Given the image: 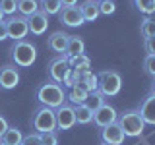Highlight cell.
Returning a JSON list of instances; mask_svg holds the SVG:
<instances>
[{
	"label": "cell",
	"instance_id": "obj_34",
	"mask_svg": "<svg viewBox=\"0 0 155 145\" xmlns=\"http://www.w3.org/2000/svg\"><path fill=\"white\" fill-rule=\"evenodd\" d=\"M143 47H145V52H147V54H155V37L145 39Z\"/></svg>",
	"mask_w": 155,
	"mask_h": 145
},
{
	"label": "cell",
	"instance_id": "obj_19",
	"mask_svg": "<svg viewBox=\"0 0 155 145\" xmlns=\"http://www.w3.org/2000/svg\"><path fill=\"white\" fill-rule=\"evenodd\" d=\"M74 114H76V124H80V126H87V124L93 122V110H91L85 103L84 105H76L74 106Z\"/></svg>",
	"mask_w": 155,
	"mask_h": 145
},
{
	"label": "cell",
	"instance_id": "obj_21",
	"mask_svg": "<svg viewBox=\"0 0 155 145\" xmlns=\"http://www.w3.org/2000/svg\"><path fill=\"white\" fill-rule=\"evenodd\" d=\"M87 97H89V93H87L84 87H81V85H74V87H70L66 99L70 101L72 106H76V105H84L85 101H87Z\"/></svg>",
	"mask_w": 155,
	"mask_h": 145
},
{
	"label": "cell",
	"instance_id": "obj_20",
	"mask_svg": "<svg viewBox=\"0 0 155 145\" xmlns=\"http://www.w3.org/2000/svg\"><path fill=\"white\" fill-rule=\"evenodd\" d=\"M21 139H23L21 130L16 128V126H8V130L0 137V143L2 145H21Z\"/></svg>",
	"mask_w": 155,
	"mask_h": 145
},
{
	"label": "cell",
	"instance_id": "obj_43",
	"mask_svg": "<svg viewBox=\"0 0 155 145\" xmlns=\"http://www.w3.org/2000/svg\"><path fill=\"white\" fill-rule=\"evenodd\" d=\"M0 145H2V143H0Z\"/></svg>",
	"mask_w": 155,
	"mask_h": 145
},
{
	"label": "cell",
	"instance_id": "obj_33",
	"mask_svg": "<svg viewBox=\"0 0 155 145\" xmlns=\"http://www.w3.org/2000/svg\"><path fill=\"white\" fill-rule=\"evenodd\" d=\"M78 79H80V74L72 70L70 74H68V77L64 79V83H62V85H64V87H74V85L78 83Z\"/></svg>",
	"mask_w": 155,
	"mask_h": 145
},
{
	"label": "cell",
	"instance_id": "obj_29",
	"mask_svg": "<svg viewBox=\"0 0 155 145\" xmlns=\"http://www.w3.org/2000/svg\"><path fill=\"white\" fill-rule=\"evenodd\" d=\"M116 12V4L113 0H101L99 2V14H103V16H110V14Z\"/></svg>",
	"mask_w": 155,
	"mask_h": 145
},
{
	"label": "cell",
	"instance_id": "obj_3",
	"mask_svg": "<svg viewBox=\"0 0 155 145\" xmlns=\"http://www.w3.org/2000/svg\"><path fill=\"white\" fill-rule=\"evenodd\" d=\"M10 56L14 60V66L18 68H29L31 64H35L37 60V48L35 45H31L29 41H14L12 48H10Z\"/></svg>",
	"mask_w": 155,
	"mask_h": 145
},
{
	"label": "cell",
	"instance_id": "obj_37",
	"mask_svg": "<svg viewBox=\"0 0 155 145\" xmlns=\"http://www.w3.org/2000/svg\"><path fill=\"white\" fill-rule=\"evenodd\" d=\"M60 2H62V8H66V6H76L78 0H60Z\"/></svg>",
	"mask_w": 155,
	"mask_h": 145
},
{
	"label": "cell",
	"instance_id": "obj_18",
	"mask_svg": "<svg viewBox=\"0 0 155 145\" xmlns=\"http://www.w3.org/2000/svg\"><path fill=\"white\" fill-rule=\"evenodd\" d=\"M85 52V43L81 41L80 37H74L70 35L68 39V45H66V50H64V56L66 58H74V56H80Z\"/></svg>",
	"mask_w": 155,
	"mask_h": 145
},
{
	"label": "cell",
	"instance_id": "obj_42",
	"mask_svg": "<svg viewBox=\"0 0 155 145\" xmlns=\"http://www.w3.org/2000/svg\"><path fill=\"white\" fill-rule=\"evenodd\" d=\"M101 145H105V143H101Z\"/></svg>",
	"mask_w": 155,
	"mask_h": 145
},
{
	"label": "cell",
	"instance_id": "obj_28",
	"mask_svg": "<svg viewBox=\"0 0 155 145\" xmlns=\"http://www.w3.org/2000/svg\"><path fill=\"white\" fill-rule=\"evenodd\" d=\"M0 10L4 16H14L18 12V0H0Z\"/></svg>",
	"mask_w": 155,
	"mask_h": 145
},
{
	"label": "cell",
	"instance_id": "obj_26",
	"mask_svg": "<svg viewBox=\"0 0 155 145\" xmlns=\"http://www.w3.org/2000/svg\"><path fill=\"white\" fill-rule=\"evenodd\" d=\"M140 33L143 35V39H149V37H155V19L145 16L142 19V25H140Z\"/></svg>",
	"mask_w": 155,
	"mask_h": 145
},
{
	"label": "cell",
	"instance_id": "obj_32",
	"mask_svg": "<svg viewBox=\"0 0 155 145\" xmlns=\"http://www.w3.org/2000/svg\"><path fill=\"white\" fill-rule=\"evenodd\" d=\"M41 143L43 145H58V137L54 132H47V134H41Z\"/></svg>",
	"mask_w": 155,
	"mask_h": 145
},
{
	"label": "cell",
	"instance_id": "obj_36",
	"mask_svg": "<svg viewBox=\"0 0 155 145\" xmlns=\"http://www.w3.org/2000/svg\"><path fill=\"white\" fill-rule=\"evenodd\" d=\"M8 39V29H6V21H0V41Z\"/></svg>",
	"mask_w": 155,
	"mask_h": 145
},
{
	"label": "cell",
	"instance_id": "obj_4",
	"mask_svg": "<svg viewBox=\"0 0 155 145\" xmlns=\"http://www.w3.org/2000/svg\"><path fill=\"white\" fill-rule=\"evenodd\" d=\"M31 126L37 134H47V132H54L56 130V118H54V110L48 106H39L35 108V112L31 114Z\"/></svg>",
	"mask_w": 155,
	"mask_h": 145
},
{
	"label": "cell",
	"instance_id": "obj_39",
	"mask_svg": "<svg viewBox=\"0 0 155 145\" xmlns=\"http://www.w3.org/2000/svg\"><path fill=\"white\" fill-rule=\"evenodd\" d=\"M0 21H4V14H2V10H0Z\"/></svg>",
	"mask_w": 155,
	"mask_h": 145
},
{
	"label": "cell",
	"instance_id": "obj_16",
	"mask_svg": "<svg viewBox=\"0 0 155 145\" xmlns=\"http://www.w3.org/2000/svg\"><path fill=\"white\" fill-rule=\"evenodd\" d=\"M78 8H80V12H81L84 21H95V19L101 16L99 14V2H95V0H84Z\"/></svg>",
	"mask_w": 155,
	"mask_h": 145
},
{
	"label": "cell",
	"instance_id": "obj_9",
	"mask_svg": "<svg viewBox=\"0 0 155 145\" xmlns=\"http://www.w3.org/2000/svg\"><path fill=\"white\" fill-rule=\"evenodd\" d=\"M19 83V72L14 64H4L0 66V89L2 91H12Z\"/></svg>",
	"mask_w": 155,
	"mask_h": 145
},
{
	"label": "cell",
	"instance_id": "obj_2",
	"mask_svg": "<svg viewBox=\"0 0 155 145\" xmlns=\"http://www.w3.org/2000/svg\"><path fill=\"white\" fill-rule=\"evenodd\" d=\"M116 124L120 126L124 137H140V135L143 134V130H145V122L142 120V116H140L138 108L124 110V112L118 116Z\"/></svg>",
	"mask_w": 155,
	"mask_h": 145
},
{
	"label": "cell",
	"instance_id": "obj_15",
	"mask_svg": "<svg viewBox=\"0 0 155 145\" xmlns=\"http://www.w3.org/2000/svg\"><path fill=\"white\" fill-rule=\"evenodd\" d=\"M68 39H70V35H68V33H64V31H54L51 37H48L47 45H48V48H51V50L64 54L66 45H68Z\"/></svg>",
	"mask_w": 155,
	"mask_h": 145
},
{
	"label": "cell",
	"instance_id": "obj_38",
	"mask_svg": "<svg viewBox=\"0 0 155 145\" xmlns=\"http://www.w3.org/2000/svg\"><path fill=\"white\" fill-rule=\"evenodd\" d=\"M151 93L155 95V79H153V83H151Z\"/></svg>",
	"mask_w": 155,
	"mask_h": 145
},
{
	"label": "cell",
	"instance_id": "obj_1",
	"mask_svg": "<svg viewBox=\"0 0 155 145\" xmlns=\"http://www.w3.org/2000/svg\"><path fill=\"white\" fill-rule=\"evenodd\" d=\"M37 101L43 106H48V108H58L60 105H64L66 101V91L60 83H54V81H47V83L39 85L37 89Z\"/></svg>",
	"mask_w": 155,
	"mask_h": 145
},
{
	"label": "cell",
	"instance_id": "obj_11",
	"mask_svg": "<svg viewBox=\"0 0 155 145\" xmlns=\"http://www.w3.org/2000/svg\"><path fill=\"white\" fill-rule=\"evenodd\" d=\"M99 137H101V143H105V145H122L124 143V134L116 122L107 126V128H101Z\"/></svg>",
	"mask_w": 155,
	"mask_h": 145
},
{
	"label": "cell",
	"instance_id": "obj_17",
	"mask_svg": "<svg viewBox=\"0 0 155 145\" xmlns=\"http://www.w3.org/2000/svg\"><path fill=\"white\" fill-rule=\"evenodd\" d=\"M76 85H81L87 93H93V91L99 89V79H97V74H93L91 70L81 72V74H80V79H78Z\"/></svg>",
	"mask_w": 155,
	"mask_h": 145
},
{
	"label": "cell",
	"instance_id": "obj_22",
	"mask_svg": "<svg viewBox=\"0 0 155 145\" xmlns=\"http://www.w3.org/2000/svg\"><path fill=\"white\" fill-rule=\"evenodd\" d=\"M68 64H70V68L74 72H78V74H81V72H87L91 70V60L87 58L85 54H80V56H74V58H68Z\"/></svg>",
	"mask_w": 155,
	"mask_h": 145
},
{
	"label": "cell",
	"instance_id": "obj_25",
	"mask_svg": "<svg viewBox=\"0 0 155 145\" xmlns=\"http://www.w3.org/2000/svg\"><path fill=\"white\" fill-rule=\"evenodd\" d=\"M134 8L138 10V12H142L143 16H153L155 12V0H132Z\"/></svg>",
	"mask_w": 155,
	"mask_h": 145
},
{
	"label": "cell",
	"instance_id": "obj_12",
	"mask_svg": "<svg viewBox=\"0 0 155 145\" xmlns=\"http://www.w3.org/2000/svg\"><path fill=\"white\" fill-rule=\"evenodd\" d=\"M138 112L145 122V126H155V95L153 93H149L147 97L142 99V103L138 106Z\"/></svg>",
	"mask_w": 155,
	"mask_h": 145
},
{
	"label": "cell",
	"instance_id": "obj_23",
	"mask_svg": "<svg viewBox=\"0 0 155 145\" xmlns=\"http://www.w3.org/2000/svg\"><path fill=\"white\" fill-rule=\"evenodd\" d=\"M35 12H39V2L37 0H18V14L19 16L29 18Z\"/></svg>",
	"mask_w": 155,
	"mask_h": 145
},
{
	"label": "cell",
	"instance_id": "obj_41",
	"mask_svg": "<svg viewBox=\"0 0 155 145\" xmlns=\"http://www.w3.org/2000/svg\"><path fill=\"white\" fill-rule=\"evenodd\" d=\"M95 2H101V0H95Z\"/></svg>",
	"mask_w": 155,
	"mask_h": 145
},
{
	"label": "cell",
	"instance_id": "obj_7",
	"mask_svg": "<svg viewBox=\"0 0 155 145\" xmlns=\"http://www.w3.org/2000/svg\"><path fill=\"white\" fill-rule=\"evenodd\" d=\"M72 72L70 64H68V58L62 54V56H56L54 60H51V64L47 68V74H48V79L54 81V83H64V79L68 77V74Z\"/></svg>",
	"mask_w": 155,
	"mask_h": 145
},
{
	"label": "cell",
	"instance_id": "obj_13",
	"mask_svg": "<svg viewBox=\"0 0 155 145\" xmlns=\"http://www.w3.org/2000/svg\"><path fill=\"white\" fill-rule=\"evenodd\" d=\"M27 25H29V33L35 37H41L43 33H47V27H48V16L43 14L41 10L35 12L33 16L27 18Z\"/></svg>",
	"mask_w": 155,
	"mask_h": 145
},
{
	"label": "cell",
	"instance_id": "obj_24",
	"mask_svg": "<svg viewBox=\"0 0 155 145\" xmlns=\"http://www.w3.org/2000/svg\"><path fill=\"white\" fill-rule=\"evenodd\" d=\"M39 10L47 16H58L62 10V2L60 0H41L39 2Z\"/></svg>",
	"mask_w": 155,
	"mask_h": 145
},
{
	"label": "cell",
	"instance_id": "obj_31",
	"mask_svg": "<svg viewBox=\"0 0 155 145\" xmlns=\"http://www.w3.org/2000/svg\"><path fill=\"white\" fill-rule=\"evenodd\" d=\"M21 145H43L41 143V134L33 132V134H29V135H23Z\"/></svg>",
	"mask_w": 155,
	"mask_h": 145
},
{
	"label": "cell",
	"instance_id": "obj_27",
	"mask_svg": "<svg viewBox=\"0 0 155 145\" xmlns=\"http://www.w3.org/2000/svg\"><path fill=\"white\" fill-rule=\"evenodd\" d=\"M85 105L89 106L91 110H97L99 106L105 105V95L101 93L99 89H97V91H93V93H89V97H87V101H85Z\"/></svg>",
	"mask_w": 155,
	"mask_h": 145
},
{
	"label": "cell",
	"instance_id": "obj_40",
	"mask_svg": "<svg viewBox=\"0 0 155 145\" xmlns=\"http://www.w3.org/2000/svg\"><path fill=\"white\" fill-rule=\"evenodd\" d=\"M153 19H155V12H153Z\"/></svg>",
	"mask_w": 155,
	"mask_h": 145
},
{
	"label": "cell",
	"instance_id": "obj_30",
	"mask_svg": "<svg viewBox=\"0 0 155 145\" xmlns=\"http://www.w3.org/2000/svg\"><path fill=\"white\" fill-rule=\"evenodd\" d=\"M143 70L147 76H151L155 79V54H147L145 56V62H143Z\"/></svg>",
	"mask_w": 155,
	"mask_h": 145
},
{
	"label": "cell",
	"instance_id": "obj_5",
	"mask_svg": "<svg viewBox=\"0 0 155 145\" xmlns=\"http://www.w3.org/2000/svg\"><path fill=\"white\" fill-rule=\"evenodd\" d=\"M99 79V91L103 93L105 97H114L120 93L122 89V77H120L118 72L114 70H105L97 76Z\"/></svg>",
	"mask_w": 155,
	"mask_h": 145
},
{
	"label": "cell",
	"instance_id": "obj_10",
	"mask_svg": "<svg viewBox=\"0 0 155 145\" xmlns=\"http://www.w3.org/2000/svg\"><path fill=\"white\" fill-rule=\"evenodd\" d=\"M116 120H118V112L114 110V106L107 103L103 106H99L97 110H93V124L97 128H107V126L114 124Z\"/></svg>",
	"mask_w": 155,
	"mask_h": 145
},
{
	"label": "cell",
	"instance_id": "obj_6",
	"mask_svg": "<svg viewBox=\"0 0 155 145\" xmlns=\"http://www.w3.org/2000/svg\"><path fill=\"white\" fill-rule=\"evenodd\" d=\"M6 21V29H8V39H14V41H23L29 35V25H27V18L23 16H10Z\"/></svg>",
	"mask_w": 155,
	"mask_h": 145
},
{
	"label": "cell",
	"instance_id": "obj_14",
	"mask_svg": "<svg viewBox=\"0 0 155 145\" xmlns=\"http://www.w3.org/2000/svg\"><path fill=\"white\" fill-rule=\"evenodd\" d=\"M58 18H60V21L64 23V25H68V27H80L81 23H85L78 6H66V8H62L60 14H58Z\"/></svg>",
	"mask_w": 155,
	"mask_h": 145
},
{
	"label": "cell",
	"instance_id": "obj_8",
	"mask_svg": "<svg viewBox=\"0 0 155 145\" xmlns=\"http://www.w3.org/2000/svg\"><path fill=\"white\" fill-rule=\"evenodd\" d=\"M54 118H56V130H72L76 126V114H74V106L72 105H60L58 108H54Z\"/></svg>",
	"mask_w": 155,
	"mask_h": 145
},
{
	"label": "cell",
	"instance_id": "obj_35",
	"mask_svg": "<svg viewBox=\"0 0 155 145\" xmlns=\"http://www.w3.org/2000/svg\"><path fill=\"white\" fill-rule=\"evenodd\" d=\"M8 122H6V118H4V116L2 114H0V137H2V135H4V132H6V130H8Z\"/></svg>",
	"mask_w": 155,
	"mask_h": 145
}]
</instances>
